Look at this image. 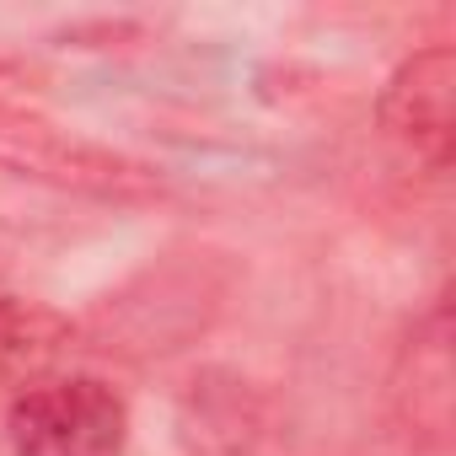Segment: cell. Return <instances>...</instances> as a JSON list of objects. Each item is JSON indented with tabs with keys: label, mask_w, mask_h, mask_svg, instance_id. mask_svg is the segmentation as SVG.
<instances>
[{
	"label": "cell",
	"mask_w": 456,
	"mask_h": 456,
	"mask_svg": "<svg viewBox=\"0 0 456 456\" xmlns=\"http://www.w3.org/2000/svg\"><path fill=\"white\" fill-rule=\"evenodd\" d=\"M12 456H124L129 403L86 370L44 376L6 413Z\"/></svg>",
	"instance_id": "obj_1"
},
{
	"label": "cell",
	"mask_w": 456,
	"mask_h": 456,
	"mask_svg": "<svg viewBox=\"0 0 456 456\" xmlns=\"http://www.w3.org/2000/svg\"><path fill=\"white\" fill-rule=\"evenodd\" d=\"M0 167L38 177L49 188H65V193L108 199V204H145L161 193V177L145 161L113 145H97L86 134H70L49 124V113H33V118H17L0 129Z\"/></svg>",
	"instance_id": "obj_2"
},
{
	"label": "cell",
	"mask_w": 456,
	"mask_h": 456,
	"mask_svg": "<svg viewBox=\"0 0 456 456\" xmlns=\"http://www.w3.org/2000/svg\"><path fill=\"white\" fill-rule=\"evenodd\" d=\"M381 129L397 151L424 167H451L456 151V54L445 44L408 54L381 86Z\"/></svg>",
	"instance_id": "obj_3"
},
{
	"label": "cell",
	"mask_w": 456,
	"mask_h": 456,
	"mask_svg": "<svg viewBox=\"0 0 456 456\" xmlns=\"http://www.w3.org/2000/svg\"><path fill=\"white\" fill-rule=\"evenodd\" d=\"M44 113V86L28 65L17 60H0V129L17 124V118H33Z\"/></svg>",
	"instance_id": "obj_4"
},
{
	"label": "cell",
	"mask_w": 456,
	"mask_h": 456,
	"mask_svg": "<svg viewBox=\"0 0 456 456\" xmlns=\"http://www.w3.org/2000/svg\"><path fill=\"white\" fill-rule=\"evenodd\" d=\"M38 322H49V317L33 312V306H22V301H12V296H0V360L22 354L33 344V328Z\"/></svg>",
	"instance_id": "obj_5"
}]
</instances>
